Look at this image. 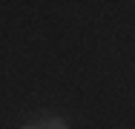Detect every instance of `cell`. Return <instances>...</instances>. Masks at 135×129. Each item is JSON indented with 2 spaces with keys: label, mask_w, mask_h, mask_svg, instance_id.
<instances>
[{
  "label": "cell",
  "mask_w": 135,
  "mask_h": 129,
  "mask_svg": "<svg viewBox=\"0 0 135 129\" xmlns=\"http://www.w3.org/2000/svg\"><path fill=\"white\" fill-rule=\"evenodd\" d=\"M20 129H40V126H20Z\"/></svg>",
  "instance_id": "cell-2"
},
{
  "label": "cell",
  "mask_w": 135,
  "mask_h": 129,
  "mask_svg": "<svg viewBox=\"0 0 135 129\" xmlns=\"http://www.w3.org/2000/svg\"><path fill=\"white\" fill-rule=\"evenodd\" d=\"M37 126H40V129H69V121L60 118V115H46Z\"/></svg>",
  "instance_id": "cell-1"
}]
</instances>
